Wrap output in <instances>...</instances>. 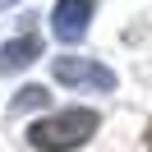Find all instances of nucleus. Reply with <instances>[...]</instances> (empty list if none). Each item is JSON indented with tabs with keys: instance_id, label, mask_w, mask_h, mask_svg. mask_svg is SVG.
<instances>
[{
	"instance_id": "nucleus-5",
	"label": "nucleus",
	"mask_w": 152,
	"mask_h": 152,
	"mask_svg": "<svg viewBox=\"0 0 152 152\" xmlns=\"http://www.w3.org/2000/svg\"><path fill=\"white\" fill-rule=\"evenodd\" d=\"M37 102H46V88H23V92H19V102H14V106L23 111V106H37Z\"/></svg>"
},
{
	"instance_id": "nucleus-6",
	"label": "nucleus",
	"mask_w": 152,
	"mask_h": 152,
	"mask_svg": "<svg viewBox=\"0 0 152 152\" xmlns=\"http://www.w3.org/2000/svg\"><path fill=\"white\" fill-rule=\"evenodd\" d=\"M148 148H152V124H148Z\"/></svg>"
},
{
	"instance_id": "nucleus-3",
	"label": "nucleus",
	"mask_w": 152,
	"mask_h": 152,
	"mask_svg": "<svg viewBox=\"0 0 152 152\" xmlns=\"http://www.w3.org/2000/svg\"><path fill=\"white\" fill-rule=\"evenodd\" d=\"M97 0H60L56 14H51V23H56V37L60 42H78L88 32V19H92Z\"/></svg>"
},
{
	"instance_id": "nucleus-1",
	"label": "nucleus",
	"mask_w": 152,
	"mask_h": 152,
	"mask_svg": "<svg viewBox=\"0 0 152 152\" xmlns=\"http://www.w3.org/2000/svg\"><path fill=\"white\" fill-rule=\"evenodd\" d=\"M97 134V111H60V115H46L28 129V143L42 152H74L83 148L88 138Z\"/></svg>"
},
{
	"instance_id": "nucleus-2",
	"label": "nucleus",
	"mask_w": 152,
	"mask_h": 152,
	"mask_svg": "<svg viewBox=\"0 0 152 152\" xmlns=\"http://www.w3.org/2000/svg\"><path fill=\"white\" fill-rule=\"evenodd\" d=\"M51 74H56L60 83H69V88H97V92H111V88H115V74L106 65L78 60V56H60L56 65H51Z\"/></svg>"
},
{
	"instance_id": "nucleus-4",
	"label": "nucleus",
	"mask_w": 152,
	"mask_h": 152,
	"mask_svg": "<svg viewBox=\"0 0 152 152\" xmlns=\"http://www.w3.org/2000/svg\"><path fill=\"white\" fill-rule=\"evenodd\" d=\"M37 56H42V42L32 37V32H23V37H14V42L0 46V74H14V69L32 65Z\"/></svg>"
}]
</instances>
